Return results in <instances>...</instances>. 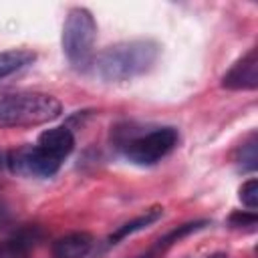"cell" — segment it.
I'll return each instance as SVG.
<instances>
[{
  "label": "cell",
  "instance_id": "10",
  "mask_svg": "<svg viewBox=\"0 0 258 258\" xmlns=\"http://www.w3.org/2000/svg\"><path fill=\"white\" fill-rule=\"evenodd\" d=\"M204 226H208V220H196V222L181 224V226L173 228L171 232H167L165 236H161L151 248H147L145 252H141V254H137V256H133V258H161L175 242H179L181 238H185V236H189V234L202 230Z\"/></svg>",
  "mask_w": 258,
  "mask_h": 258
},
{
  "label": "cell",
  "instance_id": "3",
  "mask_svg": "<svg viewBox=\"0 0 258 258\" xmlns=\"http://www.w3.org/2000/svg\"><path fill=\"white\" fill-rule=\"evenodd\" d=\"M97 40V22L87 8H71L62 24V50L71 64L83 69L91 62Z\"/></svg>",
  "mask_w": 258,
  "mask_h": 258
},
{
  "label": "cell",
  "instance_id": "15",
  "mask_svg": "<svg viewBox=\"0 0 258 258\" xmlns=\"http://www.w3.org/2000/svg\"><path fill=\"white\" fill-rule=\"evenodd\" d=\"M228 222L234 228H246V226L248 228H254L256 222H258V218H256V212H234L228 218Z\"/></svg>",
  "mask_w": 258,
  "mask_h": 258
},
{
  "label": "cell",
  "instance_id": "7",
  "mask_svg": "<svg viewBox=\"0 0 258 258\" xmlns=\"http://www.w3.org/2000/svg\"><path fill=\"white\" fill-rule=\"evenodd\" d=\"M36 147L42 149L52 159L62 163L75 149V137L69 127H52V129H46L40 133Z\"/></svg>",
  "mask_w": 258,
  "mask_h": 258
},
{
  "label": "cell",
  "instance_id": "1",
  "mask_svg": "<svg viewBox=\"0 0 258 258\" xmlns=\"http://www.w3.org/2000/svg\"><path fill=\"white\" fill-rule=\"evenodd\" d=\"M159 50V44L151 38L115 42L95 58V73L107 83L131 81L153 69Z\"/></svg>",
  "mask_w": 258,
  "mask_h": 258
},
{
  "label": "cell",
  "instance_id": "6",
  "mask_svg": "<svg viewBox=\"0 0 258 258\" xmlns=\"http://www.w3.org/2000/svg\"><path fill=\"white\" fill-rule=\"evenodd\" d=\"M228 91H254L258 89V48H250L238 58L220 83Z\"/></svg>",
  "mask_w": 258,
  "mask_h": 258
},
{
  "label": "cell",
  "instance_id": "5",
  "mask_svg": "<svg viewBox=\"0 0 258 258\" xmlns=\"http://www.w3.org/2000/svg\"><path fill=\"white\" fill-rule=\"evenodd\" d=\"M6 165L12 173L26 177H50L58 171L60 161L46 155L36 145H24L6 155Z\"/></svg>",
  "mask_w": 258,
  "mask_h": 258
},
{
  "label": "cell",
  "instance_id": "11",
  "mask_svg": "<svg viewBox=\"0 0 258 258\" xmlns=\"http://www.w3.org/2000/svg\"><path fill=\"white\" fill-rule=\"evenodd\" d=\"M161 216H163V208H161V206H153V208L145 210L141 216H137V218L125 222L123 226H119V228L109 236V244H117V242L125 240L127 236H131V234H135V232H141V230L153 226L157 220H161Z\"/></svg>",
  "mask_w": 258,
  "mask_h": 258
},
{
  "label": "cell",
  "instance_id": "12",
  "mask_svg": "<svg viewBox=\"0 0 258 258\" xmlns=\"http://www.w3.org/2000/svg\"><path fill=\"white\" fill-rule=\"evenodd\" d=\"M36 54L28 48H10L0 52V81L22 71L24 67L32 64Z\"/></svg>",
  "mask_w": 258,
  "mask_h": 258
},
{
  "label": "cell",
  "instance_id": "9",
  "mask_svg": "<svg viewBox=\"0 0 258 258\" xmlns=\"http://www.w3.org/2000/svg\"><path fill=\"white\" fill-rule=\"evenodd\" d=\"M42 234L38 228H24L12 238L0 242V258H26L30 250L40 242Z\"/></svg>",
  "mask_w": 258,
  "mask_h": 258
},
{
  "label": "cell",
  "instance_id": "13",
  "mask_svg": "<svg viewBox=\"0 0 258 258\" xmlns=\"http://www.w3.org/2000/svg\"><path fill=\"white\" fill-rule=\"evenodd\" d=\"M236 163L242 171H254L258 167V153H256V135H252L248 141H244L238 149Z\"/></svg>",
  "mask_w": 258,
  "mask_h": 258
},
{
  "label": "cell",
  "instance_id": "14",
  "mask_svg": "<svg viewBox=\"0 0 258 258\" xmlns=\"http://www.w3.org/2000/svg\"><path fill=\"white\" fill-rule=\"evenodd\" d=\"M240 200H242V204L250 212H256V208H258V181H256V177H250L248 181L242 183V187H240Z\"/></svg>",
  "mask_w": 258,
  "mask_h": 258
},
{
  "label": "cell",
  "instance_id": "2",
  "mask_svg": "<svg viewBox=\"0 0 258 258\" xmlns=\"http://www.w3.org/2000/svg\"><path fill=\"white\" fill-rule=\"evenodd\" d=\"M62 105L46 93H12L0 99V127H38L60 117Z\"/></svg>",
  "mask_w": 258,
  "mask_h": 258
},
{
  "label": "cell",
  "instance_id": "8",
  "mask_svg": "<svg viewBox=\"0 0 258 258\" xmlns=\"http://www.w3.org/2000/svg\"><path fill=\"white\" fill-rule=\"evenodd\" d=\"M93 244L89 232H71L52 244V258H85L93 250Z\"/></svg>",
  "mask_w": 258,
  "mask_h": 258
},
{
  "label": "cell",
  "instance_id": "4",
  "mask_svg": "<svg viewBox=\"0 0 258 258\" xmlns=\"http://www.w3.org/2000/svg\"><path fill=\"white\" fill-rule=\"evenodd\" d=\"M177 145L175 127H157L149 133L131 137L125 143V157L135 165H153Z\"/></svg>",
  "mask_w": 258,
  "mask_h": 258
},
{
  "label": "cell",
  "instance_id": "17",
  "mask_svg": "<svg viewBox=\"0 0 258 258\" xmlns=\"http://www.w3.org/2000/svg\"><path fill=\"white\" fill-rule=\"evenodd\" d=\"M4 165H6V153L0 151V167H4Z\"/></svg>",
  "mask_w": 258,
  "mask_h": 258
},
{
  "label": "cell",
  "instance_id": "16",
  "mask_svg": "<svg viewBox=\"0 0 258 258\" xmlns=\"http://www.w3.org/2000/svg\"><path fill=\"white\" fill-rule=\"evenodd\" d=\"M208 258H228V256H226V252H216V254H212Z\"/></svg>",
  "mask_w": 258,
  "mask_h": 258
}]
</instances>
